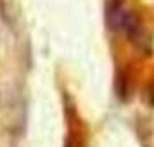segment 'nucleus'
Segmentation results:
<instances>
[{
  "mask_svg": "<svg viewBox=\"0 0 154 147\" xmlns=\"http://www.w3.org/2000/svg\"><path fill=\"white\" fill-rule=\"evenodd\" d=\"M132 11H126L123 0H111L107 4V26L114 31H121Z\"/></svg>",
  "mask_w": 154,
  "mask_h": 147,
  "instance_id": "1",
  "label": "nucleus"
}]
</instances>
